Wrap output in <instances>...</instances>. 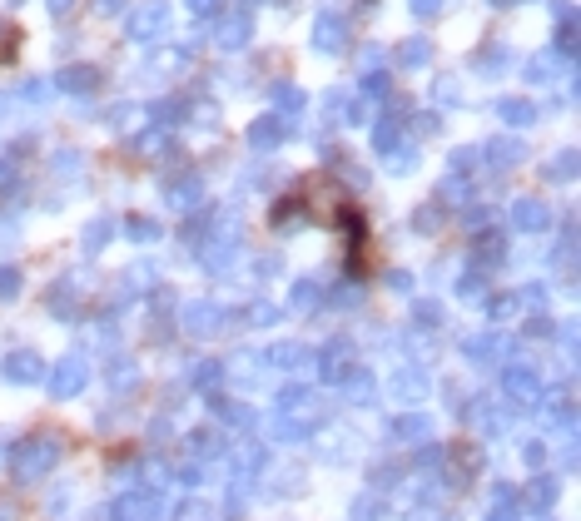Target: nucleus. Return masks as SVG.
<instances>
[{
    "label": "nucleus",
    "mask_w": 581,
    "mask_h": 521,
    "mask_svg": "<svg viewBox=\"0 0 581 521\" xmlns=\"http://www.w3.org/2000/svg\"><path fill=\"white\" fill-rule=\"evenodd\" d=\"M338 40H343V30H338V20H323V25H318V45H323V50H333Z\"/></svg>",
    "instance_id": "nucleus-4"
},
{
    "label": "nucleus",
    "mask_w": 581,
    "mask_h": 521,
    "mask_svg": "<svg viewBox=\"0 0 581 521\" xmlns=\"http://www.w3.org/2000/svg\"><path fill=\"white\" fill-rule=\"evenodd\" d=\"M80 383H85V368H80V363H65V368H60V383H55V392H75Z\"/></svg>",
    "instance_id": "nucleus-3"
},
{
    "label": "nucleus",
    "mask_w": 581,
    "mask_h": 521,
    "mask_svg": "<svg viewBox=\"0 0 581 521\" xmlns=\"http://www.w3.org/2000/svg\"><path fill=\"white\" fill-rule=\"evenodd\" d=\"M50 5H55V10H65V0H50Z\"/></svg>",
    "instance_id": "nucleus-8"
},
{
    "label": "nucleus",
    "mask_w": 581,
    "mask_h": 521,
    "mask_svg": "<svg viewBox=\"0 0 581 521\" xmlns=\"http://www.w3.org/2000/svg\"><path fill=\"white\" fill-rule=\"evenodd\" d=\"M5 373H20V378H40L45 368H40V358H30V353H20V358H10V363H5Z\"/></svg>",
    "instance_id": "nucleus-2"
},
{
    "label": "nucleus",
    "mask_w": 581,
    "mask_h": 521,
    "mask_svg": "<svg viewBox=\"0 0 581 521\" xmlns=\"http://www.w3.org/2000/svg\"><path fill=\"white\" fill-rule=\"evenodd\" d=\"M189 5H199V10H209V5H214V0H189Z\"/></svg>",
    "instance_id": "nucleus-7"
},
{
    "label": "nucleus",
    "mask_w": 581,
    "mask_h": 521,
    "mask_svg": "<svg viewBox=\"0 0 581 521\" xmlns=\"http://www.w3.org/2000/svg\"><path fill=\"white\" fill-rule=\"evenodd\" d=\"M413 5H418V10H437V0H413Z\"/></svg>",
    "instance_id": "nucleus-6"
},
{
    "label": "nucleus",
    "mask_w": 581,
    "mask_h": 521,
    "mask_svg": "<svg viewBox=\"0 0 581 521\" xmlns=\"http://www.w3.org/2000/svg\"><path fill=\"white\" fill-rule=\"evenodd\" d=\"M159 30H164V5H145V10L135 15V25H130V35H140V40L159 35Z\"/></svg>",
    "instance_id": "nucleus-1"
},
{
    "label": "nucleus",
    "mask_w": 581,
    "mask_h": 521,
    "mask_svg": "<svg viewBox=\"0 0 581 521\" xmlns=\"http://www.w3.org/2000/svg\"><path fill=\"white\" fill-rule=\"evenodd\" d=\"M15 288H20V278H15V273H10V268H5V273H0V293H5V298H10V293H15Z\"/></svg>",
    "instance_id": "nucleus-5"
}]
</instances>
